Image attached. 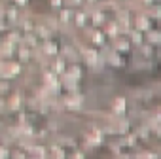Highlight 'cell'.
Masks as SVG:
<instances>
[{"mask_svg":"<svg viewBox=\"0 0 161 159\" xmlns=\"http://www.w3.org/2000/svg\"><path fill=\"white\" fill-rule=\"evenodd\" d=\"M15 2H17L19 6H27V4H29V0H15Z\"/></svg>","mask_w":161,"mask_h":159,"instance_id":"cell-1","label":"cell"},{"mask_svg":"<svg viewBox=\"0 0 161 159\" xmlns=\"http://www.w3.org/2000/svg\"><path fill=\"white\" fill-rule=\"evenodd\" d=\"M51 4L53 6H61V0H51Z\"/></svg>","mask_w":161,"mask_h":159,"instance_id":"cell-2","label":"cell"}]
</instances>
